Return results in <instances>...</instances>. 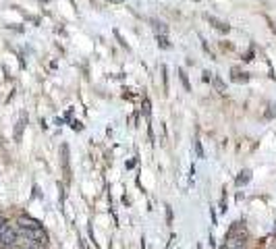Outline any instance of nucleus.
<instances>
[{"instance_id":"obj_14","label":"nucleus","mask_w":276,"mask_h":249,"mask_svg":"<svg viewBox=\"0 0 276 249\" xmlns=\"http://www.w3.org/2000/svg\"><path fill=\"white\" fill-rule=\"evenodd\" d=\"M73 129H75V131H81L83 127H81V123H73Z\"/></svg>"},{"instance_id":"obj_10","label":"nucleus","mask_w":276,"mask_h":249,"mask_svg":"<svg viewBox=\"0 0 276 249\" xmlns=\"http://www.w3.org/2000/svg\"><path fill=\"white\" fill-rule=\"evenodd\" d=\"M156 40H158V44H160L162 48H171V42L167 40V35H156Z\"/></svg>"},{"instance_id":"obj_4","label":"nucleus","mask_w":276,"mask_h":249,"mask_svg":"<svg viewBox=\"0 0 276 249\" xmlns=\"http://www.w3.org/2000/svg\"><path fill=\"white\" fill-rule=\"evenodd\" d=\"M63 166H65V177H71V168H69V147L63 145Z\"/></svg>"},{"instance_id":"obj_7","label":"nucleus","mask_w":276,"mask_h":249,"mask_svg":"<svg viewBox=\"0 0 276 249\" xmlns=\"http://www.w3.org/2000/svg\"><path fill=\"white\" fill-rule=\"evenodd\" d=\"M212 81H214V85H216V89H218L220 93H225V89H227V87H225V81H223V79H220V77L216 75V77H212Z\"/></svg>"},{"instance_id":"obj_16","label":"nucleus","mask_w":276,"mask_h":249,"mask_svg":"<svg viewBox=\"0 0 276 249\" xmlns=\"http://www.w3.org/2000/svg\"><path fill=\"white\" fill-rule=\"evenodd\" d=\"M115 3H119V0H115Z\"/></svg>"},{"instance_id":"obj_15","label":"nucleus","mask_w":276,"mask_h":249,"mask_svg":"<svg viewBox=\"0 0 276 249\" xmlns=\"http://www.w3.org/2000/svg\"><path fill=\"white\" fill-rule=\"evenodd\" d=\"M81 249H87V247H85V243H81Z\"/></svg>"},{"instance_id":"obj_8","label":"nucleus","mask_w":276,"mask_h":249,"mask_svg":"<svg viewBox=\"0 0 276 249\" xmlns=\"http://www.w3.org/2000/svg\"><path fill=\"white\" fill-rule=\"evenodd\" d=\"M179 75H181V81H183V87L185 91H191V85H189V79H187V73L183 69H179Z\"/></svg>"},{"instance_id":"obj_5","label":"nucleus","mask_w":276,"mask_h":249,"mask_svg":"<svg viewBox=\"0 0 276 249\" xmlns=\"http://www.w3.org/2000/svg\"><path fill=\"white\" fill-rule=\"evenodd\" d=\"M249 181H251V170H241V173H239V177H237V181H235V183H237V185H239V187H241V185H247V183H249Z\"/></svg>"},{"instance_id":"obj_9","label":"nucleus","mask_w":276,"mask_h":249,"mask_svg":"<svg viewBox=\"0 0 276 249\" xmlns=\"http://www.w3.org/2000/svg\"><path fill=\"white\" fill-rule=\"evenodd\" d=\"M141 108H143V114L150 119V114H152V104H150V100H148V98L143 100V106H141Z\"/></svg>"},{"instance_id":"obj_6","label":"nucleus","mask_w":276,"mask_h":249,"mask_svg":"<svg viewBox=\"0 0 276 249\" xmlns=\"http://www.w3.org/2000/svg\"><path fill=\"white\" fill-rule=\"evenodd\" d=\"M152 23H154L156 35H167V25H164L162 21H158V19H152Z\"/></svg>"},{"instance_id":"obj_12","label":"nucleus","mask_w":276,"mask_h":249,"mask_svg":"<svg viewBox=\"0 0 276 249\" xmlns=\"http://www.w3.org/2000/svg\"><path fill=\"white\" fill-rule=\"evenodd\" d=\"M7 226H9V220H7L5 216H0V233H3Z\"/></svg>"},{"instance_id":"obj_1","label":"nucleus","mask_w":276,"mask_h":249,"mask_svg":"<svg viewBox=\"0 0 276 249\" xmlns=\"http://www.w3.org/2000/svg\"><path fill=\"white\" fill-rule=\"evenodd\" d=\"M40 226H42V222L31 218V216H27V214L17 218V228H40Z\"/></svg>"},{"instance_id":"obj_2","label":"nucleus","mask_w":276,"mask_h":249,"mask_svg":"<svg viewBox=\"0 0 276 249\" xmlns=\"http://www.w3.org/2000/svg\"><path fill=\"white\" fill-rule=\"evenodd\" d=\"M206 19H208L210 25H214L218 31H223V33H227V31L231 29V25H227L225 21H220V19H216V17H212V15H206Z\"/></svg>"},{"instance_id":"obj_3","label":"nucleus","mask_w":276,"mask_h":249,"mask_svg":"<svg viewBox=\"0 0 276 249\" xmlns=\"http://www.w3.org/2000/svg\"><path fill=\"white\" fill-rule=\"evenodd\" d=\"M25 125H27V114L23 112V114H21V119L17 121V127H15V141H21V137H23V129H25Z\"/></svg>"},{"instance_id":"obj_13","label":"nucleus","mask_w":276,"mask_h":249,"mask_svg":"<svg viewBox=\"0 0 276 249\" xmlns=\"http://www.w3.org/2000/svg\"><path fill=\"white\" fill-rule=\"evenodd\" d=\"M167 220H169V224L173 222V208L171 206H167Z\"/></svg>"},{"instance_id":"obj_11","label":"nucleus","mask_w":276,"mask_h":249,"mask_svg":"<svg viewBox=\"0 0 276 249\" xmlns=\"http://www.w3.org/2000/svg\"><path fill=\"white\" fill-rule=\"evenodd\" d=\"M195 152H197V156H199V158H204V149H201L199 139H195Z\"/></svg>"}]
</instances>
